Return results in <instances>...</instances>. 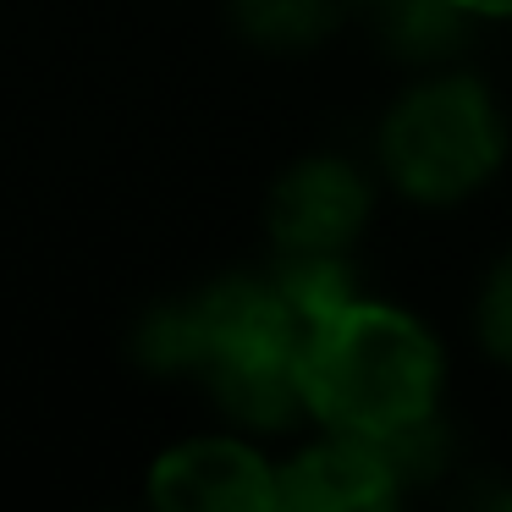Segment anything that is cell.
Wrapping results in <instances>:
<instances>
[{
    "instance_id": "cell-1",
    "label": "cell",
    "mask_w": 512,
    "mask_h": 512,
    "mask_svg": "<svg viewBox=\"0 0 512 512\" xmlns=\"http://www.w3.org/2000/svg\"><path fill=\"white\" fill-rule=\"evenodd\" d=\"M303 320L265 270H226L160 298L133 325V364L166 380H199L221 424L259 441L303 419Z\"/></svg>"
},
{
    "instance_id": "cell-2",
    "label": "cell",
    "mask_w": 512,
    "mask_h": 512,
    "mask_svg": "<svg viewBox=\"0 0 512 512\" xmlns=\"http://www.w3.org/2000/svg\"><path fill=\"white\" fill-rule=\"evenodd\" d=\"M446 342L424 314L358 292L303 331V419L369 441H402L446 419Z\"/></svg>"
},
{
    "instance_id": "cell-3",
    "label": "cell",
    "mask_w": 512,
    "mask_h": 512,
    "mask_svg": "<svg viewBox=\"0 0 512 512\" xmlns=\"http://www.w3.org/2000/svg\"><path fill=\"white\" fill-rule=\"evenodd\" d=\"M375 177L413 210H457L479 199L512 160V116L485 72L446 61L408 78L380 111Z\"/></svg>"
},
{
    "instance_id": "cell-4",
    "label": "cell",
    "mask_w": 512,
    "mask_h": 512,
    "mask_svg": "<svg viewBox=\"0 0 512 512\" xmlns=\"http://www.w3.org/2000/svg\"><path fill=\"white\" fill-rule=\"evenodd\" d=\"M380 210L375 166L314 149L276 171L265 193V243L270 254H353Z\"/></svg>"
},
{
    "instance_id": "cell-5",
    "label": "cell",
    "mask_w": 512,
    "mask_h": 512,
    "mask_svg": "<svg viewBox=\"0 0 512 512\" xmlns=\"http://www.w3.org/2000/svg\"><path fill=\"white\" fill-rule=\"evenodd\" d=\"M144 496L160 512H276V457L248 430H204L149 457Z\"/></svg>"
},
{
    "instance_id": "cell-6",
    "label": "cell",
    "mask_w": 512,
    "mask_h": 512,
    "mask_svg": "<svg viewBox=\"0 0 512 512\" xmlns=\"http://www.w3.org/2000/svg\"><path fill=\"white\" fill-rule=\"evenodd\" d=\"M408 496L397 446L347 430L303 435L276 457V512H391Z\"/></svg>"
},
{
    "instance_id": "cell-7",
    "label": "cell",
    "mask_w": 512,
    "mask_h": 512,
    "mask_svg": "<svg viewBox=\"0 0 512 512\" xmlns=\"http://www.w3.org/2000/svg\"><path fill=\"white\" fill-rule=\"evenodd\" d=\"M369 23H375V39L408 67H446L468 50V34H474V17H463L452 0H375L369 6Z\"/></svg>"
},
{
    "instance_id": "cell-8",
    "label": "cell",
    "mask_w": 512,
    "mask_h": 512,
    "mask_svg": "<svg viewBox=\"0 0 512 512\" xmlns=\"http://www.w3.org/2000/svg\"><path fill=\"white\" fill-rule=\"evenodd\" d=\"M347 0H226V23L243 45L265 56H303L320 50L347 23Z\"/></svg>"
},
{
    "instance_id": "cell-9",
    "label": "cell",
    "mask_w": 512,
    "mask_h": 512,
    "mask_svg": "<svg viewBox=\"0 0 512 512\" xmlns=\"http://www.w3.org/2000/svg\"><path fill=\"white\" fill-rule=\"evenodd\" d=\"M468 331L474 347L490 358L496 369H512V243L485 265L474 287V309H468Z\"/></svg>"
},
{
    "instance_id": "cell-10",
    "label": "cell",
    "mask_w": 512,
    "mask_h": 512,
    "mask_svg": "<svg viewBox=\"0 0 512 512\" xmlns=\"http://www.w3.org/2000/svg\"><path fill=\"white\" fill-rule=\"evenodd\" d=\"M452 6L474 23H512V0H452Z\"/></svg>"
},
{
    "instance_id": "cell-11",
    "label": "cell",
    "mask_w": 512,
    "mask_h": 512,
    "mask_svg": "<svg viewBox=\"0 0 512 512\" xmlns=\"http://www.w3.org/2000/svg\"><path fill=\"white\" fill-rule=\"evenodd\" d=\"M369 6H375V0H347V12H369Z\"/></svg>"
}]
</instances>
